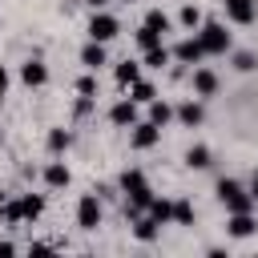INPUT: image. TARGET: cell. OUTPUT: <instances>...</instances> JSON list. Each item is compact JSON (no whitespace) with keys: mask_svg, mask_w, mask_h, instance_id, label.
<instances>
[{"mask_svg":"<svg viewBox=\"0 0 258 258\" xmlns=\"http://www.w3.org/2000/svg\"><path fill=\"white\" fill-rule=\"evenodd\" d=\"M117 32H121V24H117V16H109V12H97V16L89 20V40H101V44H105V40H113Z\"/></svg>","mask_w":258,"mask_h":258,"instance_id":"3","label":"cell"},{"mask_svg":"<svg viewBox=\"0 0 258 258\" xmlns=\"http://www.w3.org/2000/svg\"><path fill=\"white\" fill-rule=\"evenodd\" d=\"M109 117H113V125H137V101L129 97V101H117L113 109H109Z\"/></svg>","mask_w":258,"mask_h":258,"instance_id":"8","label":"cell"},{"mask_svg":"<svg viewBox=\"0 0 258 258\" xmlns=\"http://www.w3.org/2000/svg\"><path fill=\"white\" fill-rule=\"evenodd\" d=\"M181 24H185V28H198V24H202V12H198L194 4H185V8H181Z\"/></svg>","mask_w":258,"mask_h":258,"instance_id":"27","label":"cell"},{"mask_svg":"<svg viewBox=\"0 0 258 258\" xmlns=\"http://www.w3.org/2000/svg\"><path fill=\"white\" fill-rule=\"evenodd\" d=\"M173 56H177V60H185V64H198V60L206 56V44H202L198 36H185V40L173 48Z\"/></svg>","mask_w":258,"mask_h":258,"instance_id":"7","label":"cell"},{"mask_svg":"<svg viewBox=\"0 0 258 258\" xmlns=\"http://www.w3.org/2000/svg\"><path fill=\"white\" fill-rule=\"evenodd\" d=\"M40 210H44V198H40V194H24V198H20V214H24L28 222L40 218Z\"/></svg>","mask_w":258,"mask_h":258,"instance_id":"15","label":"cell"},{"mask_svg":"<svg viewBox=\"0 0 258 258\" xmlns=\"http://www.w3.org/2000/svg\"><path fill=\"white\" fill-rule=\"evenodd\" d=\"M185 165H189V169H206V165H210V149H206V145H194V149L185 153Z\"/></svg>","mask_w":258,"mask_h":258,"instance_id":"19","label":"cell"},{"mask_svg":"<svg viewBox=\"0 0 258 258\" xmlns=\"http://www.w3.org/2000/svg\"><path fill=\"white\" fill-rule=\"evenodd\" d=\"M8 89V73H4V64H0V93Z\"/></svg>","mask_w":258,"mask_h":258,"instance_id":"33","label":"cell"},{"mask_svg":"<svg viewBox=\"0 0 258 258\" xmlns=\"http://www.w3.org/2000/svg\"><path fill=\"white\" fill-rule=\"evenodd\" d=\"M81 60H85L89 69H101V64H105V48H101V40H89V44L81 48Z\"/></svg>","mask_w":258,"mask_h":258,"instance_id":"12","label":"cell"},{"mask_svg":"<svg viewBox=\"0 0 258 258\" xmlns=\"http://www.w3.org/2000/svg\"><path fill=\"white\" fill-rule=\"evenodd\" d=\"M133 101H137V105H149V101H153V85H149V81H133Z\"/></svg>","mask_w":258,"mask_h":258,"instance_id":"23","label":"cell"},{"mask_svg":"<svg viewBox=\"0 0 258 258\" xmlns=\"http://www.w3.org/2000/svg\"><path fill=\"white\" fill-rule=\"evenodd\" d=\"M69 141H73V137H69L64 129H52V133H48V149H52V153H60V149H69Z\"/></svg>","mask_w":258,"mask_h":258,"instance_id":"26","label":"cell"},{"mask_svg":"<svg viewBox=\"0 0 258 258\" xmlns=\"http://www.w3.org/2000/svg\"><path fill=\"white\" fill-rule=\"evenodd\" d=\"M254 226H258V222L250 218V210H246V214H230V222H226V230H230L234 238H250Z\"/></svg>","mask_w":258,"mask_h":258,"instance_id":"10","label":"cell"},{"mask_svg":"<svg viewBox=\"0 0 258 258\" xmlns=\"http://www.w3.org/2000/svg\"><path fill=\"white\" fill-rule=\"evenodd\" d=\"M117 81H121V85H133V81H141V64H133V60H121V64H117Z\"/></svg>","mask_w":258,"mask_h":258,"instance_id":"18","label":"cell"},{"mask_svg":"<svg viewBox=\"0 0 258 258\" xmlns=\"http://www.w3.org/2000/svg\"><path fill=\"white\" fill-rule=\"evenodd\" d=\"M89 4H93V8H101V4H109V0H89Z\"/></svg>","mask_w":258,"mask_h":258,"instance_id":"35","label":"cell"},{"mask_svg":"<svg viewBox=\"0 0 258 258\" xmlns=\"http://www.w3.org/2000/svg\"><path fill=\"white\" fill-rule=\"evenodd\" d=\"M4 218H8V222H24V214H20V202H4Z\"/></svg>","mask_w":258,"mask_h":258,"instance_id":"30","label":"cell"},{"mask_svg":"<svg viewBox=\"0 0 258 258\" xmlns=\"http://www.w3.org/2000/svg\"><path fill=\"white\" fill-rule=\"evenodd\" d=\"M157 133H161V125H153V121L133 125V149H149V145L157 141Z\"/></svg>","mask_w":258,"mask_h":258,"instance_id":"9","label":"cell"},{"mask_svg":"<svg viewBox=\"0 0 258 258\" xmlns=\"http://www.w3.org/2000/svg\"><path fill=\"white\" fill-rule=\"evenodd\" d=\"M169 117H173V109H169L165 101H149V121H153V125H165Z\"/></svg>","mask_w":258,"mask_h":258,"instance_id":"22","label":"cell"},{"mask_svg":"<svg viewBox=\"0 0 258 258\" xmlns=\"http://www.w3.org/2000/svg\"><path fill=\"white\" fill-rule=\"evenodd\" d=\"M4 202H8V198H4V194H0V218H4Z\"/></svg>","mask_w":258,"mask_h":258,"instance_id":"36","label":"cell"},{"mask_svg":"<svg viewBox=\"0 0 258 258\" xmlns=\"http://www.w3.org/2000/svg\"><path fill=\"white\" fill-rule=\"evenodd\" d=\"M198 40L206 44V52H226V48H230V32H226L222 24H214V20H210V24H202Z\"/></svg>","mask_w":258,"mask_h":258,"instance_id":"4","label":"cell"},{"mask_svg":"<svg viewBox=\"0 0 258 258\" xmlns=\"http://www.w3.org/2000/svg\"><path fill=\"white\" fill-rule=\"evenodd\" d=\"M125 4H133V0H125Z\"/></svg>","mask_w":258,"mask_h":258,"instance_id":"37","label":"cell"},{"mask_svg":"<svg viewBox=\"0 0 258 258\" xmlns=\"http://www.w3.org/2000/svg\"><path fill=\"white\" fill-rule=\"evenodd\" d=\"M177 121H181V125H202V105H198V101H185V105L177 109Z\"/></svg>","mask_w":258,"mask_h":258,"instance_id":"16","label":"cell"},{"mask_svg":"<svg viewBox=\"0 0 258 258\" xmlns=\"http://www.w3.org/2000/svg\"><path fill=\"white\" fill-rule=\"evenodd\" d=\"M4 254H16V246H12V242H0V258H4Z\"/></svg>","mask_w":258,"mask_h":258,"instance_id":"32","label":"cell"},{"mask_svg":"<svg viewBox=\"0 0 258 258\" xmlns=\"http://www.w3.org/2000/svg\"><path fill=\"white\" fill-rule=\"evenodd\" d=\"M145 24H149V28H157V32H169V16H165L161 8H153V12L145 16Z\"/></svg>","mask_w":258,"mask_h":258,"instance_id":"25","label":"cell"},{"mask_svg":"<svg viewBox=\"0 0 258 258\" xmlns=\"http://www.w3.org/2000/svg\"><path fill=\"white\" fill-rule=\"evenodd\" d=\"M77 222H81V230H97V222H101V202H97V194H85V198L77 202Z\"/></svg>","mask_w":258,"mask_h":258,"instance_id":"5","label":"cell"},{"mask_svg":"<svg viewBox=\"0 0 258 258\" xmlns=\"http://www.w3.org/2000/svg\"><path fill=\"white\" fill-rule=\"evenodd\" d=\"M194 89H198L202 97H210V93L218 89V77H214L210 69H198V73H194Z\"/></svg>","mask_w":258,"mask_h":258,"instance_id":"14","label":"cell"},{"mask_svg":"<svg viewBox=\"0 0 258 258\" xmlns=\"http://www.w3.org/2000/svg\"><path fill=\"white\" fill-rule=\"evenodd\" d=\"M222 4H226V16H230L234 24H250V20L258 16L254 0H222Z\"/></svg>","mask_w":258,"mask_h":258,"instance_id":"6","label":"cell"},{"mask_svg":"<svg viewBox=\"0 0 258 258\" xmlns=\"http://www.w3.org/2000/svg\"><path fill=\"white\" fill-rule=\"evenodd\" d=\"M218 198H222V206L230 210V214H246L250 206H254V194H246L238 181H230V177H222L218 181Z\"/></svg>","mask_w":258,"mask_h":258,"instance_id":"2","label":"cell"},{"mask_svg":"<svg viewBox=\"0 0 258 258\" xmlns=\"http://www.w3.org/2000/svg\"><path fill=\"white\" fill-rule=\"evenodd\" d=\"M250 194H254V202H258V169H254V181H250Z\"/></svg>","mask_w":258,"mask_h":258,"instance_id":"34","label":"cell"},{"mask_svg":"<svg viewBox=\"0 0 258 258\" xmlns=\"http://www.w3.org/2000/svg\"><path fill=\"white\" fill-rule=\"evenodd\" d=\"M44 181H48V185H56V189H60V185H69V169H64L60 161H52V165L44 169Z\"/></svg>","mask_w":258,"mask_h":258,"instance_id":"20","label":"cell"},{"mask_svg":"<svg viewBox=\"0 0 258 258\" xmlns=\"http://www.w3.org/2000/svg\"><path fill=\"white\" fill-rule=\"evenodd\" d=\"M149 214H153V218L165 226V222H173V202H165V198H153V202H149Z\"/></svg>","mask_w":258,"mask_h":258,"instance_id":"17","label":"cell"},{"mask_svg":"<svg viewBox=\"0 0 258 258\" xmlns=\"http://www.w3.org/2000/svg\"><path fill=\"white\" fill-rule=\"evenodd\" d=\"M137 44L149 52V48H157V44H161V32H157V28H149V24H141V32H137Z\"/></svg>","mask_w":258,"mask_h":258,"instance_id":"21","label":"cell"},{"mask_svg":"<svg viewBox=\"0 0 258 258\" xmlns=\"http://www.w3.org/2000/svg\"><path fill=\"white\" fill-rule=\"evenodd\" d=\"M173 222L194 226V206H189V202H173Z\"/></svg>","mask_w":258,"mask_h":258,"instance_id":"24","label":"cell"},{"mask_svg":"<svg viewBox=\"0 0 258 258\" xmlns=\"http://www.w3.org/2000/svg\"><path fill=\"white\" fill-rule=\"evenodd\" d=\"M157 226H161V222H157L153 214H149V218H133V234H137L141 242H153V238H157Z\"/></svg>","mask_w":258,"mask_h":258,"instance_id":"11","label":"cell"},{"mask_svg":"<svg viewBox=\"0 0 258 258\" xmlns=\"http://www.w3.org/2000/svg\"><path fill=\"white\" fill-rule=\"evenodd\" d=\"M0 145H4V137H0Z\"/></svg>","mask_w":258,"mask_h":258,"instance_id":"38","label":"cell"},{"mask_svg":"<svg viewBox=\"0 0 258 258\" xmlns=\"http://www.w3.org/2000/svg\"><path fill=\"white\" fill-rule=\"evenodd\" d=\"M165 60H169V52H165V48H161V44H157V48H149V52H145V64H153V69H161V64H165Z\"/></svg>","mask_w":258,"mask_h":258,"instance_id":"28","label":"cell"},{"mask_svg":"<svg viewBox=\"0 0 258 258\" xmlns=\"http://www.w3.org/2000/svg\"><path fill=\"white\" fill-rule=\"evenodd\" d=\"M234 69H242V73H250V69H258V60H254V52H238V56H234Z\"/></svg>","mask_w":258,"mask_h":258,"instance_id":"29","label":"cell"},{"mask_svg":"<svg viewBox=\"0 0 258 258\" xmlns=\"http://www.w3.org/2000/svg\"><path fill=\"white\" fill-rule=\"evenodd\" d=\"M20 77H24V85H44V81H48V69H44L40 60H28V64L20 69Z\"/></svg>","mask_w":258,"mask_h":258,"instance_id":"13","label":"cell"},{"mask_svg":"<svg viewBox=\"0 0 258 258\" xmlns=\"http://www.w3.org/2000/svg\"><path fill=\"white\" fill-rule=\"evenodd\" d=\"M77 89H81L85 97H93V93H97V81H93V77H81V81H77Z\"/></svg>","mask_w":258,"mask_h":258,"instance_id":"31","label":"cell"},{"mask_svg":"<svg viewBox=\"0 0 258 258\" xmlns=\"http://www.w3.org/2000/svg\"><path fill=\"white\" fill-rule=\"evenodd\" d=\"M121 189L129 194V218H137L141 210H149L153 189H149V181H145L141 169H125V173H121Z\"/></svg>","mask_w":258,"mask_h":258,"instance_id":"1","label":"cell"}]
</instances>
